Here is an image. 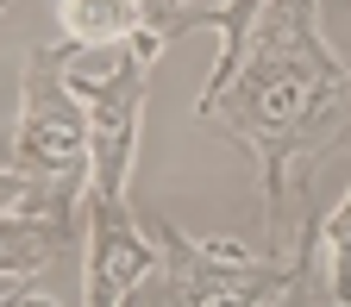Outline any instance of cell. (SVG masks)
<instances>
[{
	"instance_id": "obj_12",
	"label": "cell",
	"mask_w": 351,
	"mask_h": 307,
	"mask_svg": "<svg viewBox=\"0 0 351 307\" xmlns=\"http://www.w3.org/2000/svg\"><path fill=\"white\" fill-rule=\"evenodd\" d=\"M332 151H351V125H345V132H339V145H332Z\"/></svg>"
},
{
	"instance_id": "obj_14",
	"label": "cell",
	"mask_w": 351,
	"mask_h": 307,
	"mask_svg": "<svg viewBox=\"0 0 351 307\" xmlns=\"http://www.w3.org/2000/svg\"><path fill=\"white\" fill-rule=\"evenodd\" d=\"M125 307H132V301H125Z\"/></svg>"
},
{
	"instance_id": "obj_5",
	"label": "cell",
	"mask_w": 351,
	"mask_h": 307,
	"mask_svg": "<svg viewBox=\"0 0 351 307\" xmlns=\"http://www.w3.org/2000/svg\"><path fill=\"white\" fill-rule=\"evenodd\" d=\"M75 226H82V195L75 188H44L25 207L0 213V276L25 282L32 270H51L75 245Z\"/></svg>"
},
{
	"instance_id": "obj_11",
	"label": "cell",
	"mask_w": 351,
	"mask_h": 307,
	"mask_svg": "<svg viewBox=\"0 0 351 307\" xmlns=\"http://www.w3.org/2000/svg\"><path fill=\"white\" fill-rule=\"evenodd\" d=\"M0 307H57L51 295H32L25 282H13V276H0Z\"/></svg>"
},
{
	"instance_id": "obj_13",
	"label": "cell",
	"mask_w": 351,
	"mask_h": 307,
	"mask_svg": "<svg viewBox=\"0 0 351 307\" xmlns=\"http://www.w3.org/2000/svg\"><path fill=\"white\" fill-rule=\"evenodd\" d=\"M0 13H7V0H0Z\"/></svg>"
},
{
	"instance_id": "obj_8",
	"label": "cell",
	"mask_w": 351,
	"mask_h": 307,
	"mask_svg": "<svg viewBox=\"0 0 351 307\" xmlns=\"http://www.w3.org/2000/svg\"><path fill=\"white\" fill-rule=\"evenodd\" d=\"M270 307H332L326 270H320V226L301 232V245H295V276H289V288H282Z\"/></svg>"
},
{
	"instance_id": "obj_10",
	"label": "cell",
	"mask_w": 351,
	"mask_h": 307,
	"mask_svg": "<svg viewBox=\"0 0 351 307\" xmlns=\"http://www.w3.org/2000/svg\"><path fill=\"white\" fill-rule=\"evenodd\" d=\"M44 188H57V182H38V175H25V169H0V213L25 207V201L44 195Z\"/></svg>"
},
{
	"instance_id": "obj_3",
	"label": "cell",
	"mask_w": 351,
	"mask_h": 307,
	"mask_svg": "<svg viewBox=\"0 0 351 307\" xmlns=\"http://www.w3.org/2000/svg\"><path fill=\"white\" fill-rule=\"evenodd\" d=\"M75 57H82V44H69V38L25 51L19 119H13V169L82 195V182H88V113H82L75 82H69Z\"/></svg>"
},
{
	"instance_id": "obj_6",
	"label": "cell",
	"mask_w": 351,
	"mask_h": 307,
	"mask_svg": "<svg viewBox=\"0 0 351 307\" xmlns=\"http://www.w3.org/2000/svg\"><path fill=\"white\" fill-rule=\"evenodd\" d=\"M57 19H63V38L95 51V44H132L151 32V13L138 0H57Z\"/></svg>"
},
{
	"instance_id": "obj_1",
	"label": "cell",
	"mask_w": 351,
	"mask_h": 307,
	"mask_svg": "<svg viewBox=\"0 0 351 307\" xmlns=\"http://www.w3.org/2000/svg\"><path fill=\"white\" fill-rule=\"evenodd\" d=\"M195 113L219 138L251 151L263 182L270 251L289 257L307 232L295 219L301 182L351 119V63L320 32V0H263L239 63L201 88Z\"/></svg>"
},
{
	"instance_id": "obj_7",
	"label": "cell",
	"mask_w": 351,
	"mask_h": 307,
	"mask_svg": "<svg viewBox=\"0 0 351 307\" xmlns=\"http://www.w3.org/2000/svg\"><path fill=\"white\" fill-rule=\"evenodd\" d=\"M320 270H326L332 307H351V188H345V201L320 219Z\"/></svg>"
},
{
	"instance_id": "obj_4",
	"label": "cell",
	"mask_w": 351,
	"mask_h": 307,
	"mask_svg": "<svg viewBox=\"0 0 351 307\" xmlns=\"http://www.w3.org/2000/svg\"><path fill=\"white\" fill-rule=\"evenodd\" d=\"M157 251H163V295L169 307H270L289 276H295V251L289 257H257L226 238H189L182 226L157 219Z\"/></svg>"
},
{
	"instance_id": "obj_2",
	"label": "cell",
	"mask_w": 351,
	"mask_h": 307,
	"mask_svg": "<svg viewBox=\"0 0 351 307\" xmlns=\"http://www.w3.org/2000/svg\"><path fill=\"white\" fill-rule=\"evenodd\" d=\"M163 38H132L107 75H69L75 101L88 113V182H82V226H88V263H82V307H125L151 270H163L157 232L132 213V163H138V125H145V88Z\"/></svg>"
},
{
	"instance_id": "obj_9",
	"label": "cell",
	"mask_w": 351,
	"mask_h": 307,
	"mask_svg": "<svg viewBox=\"0 0 351 307\" xmlns=\"http://www.w3.org/2000/svg\"><path fill=\"white\" fill-rule=\"evenodd\" d=\"M138 7L151 13V32L157 38H176V32H195L213 7H226V0H138Z\"/></svg>"
}]
</instances>
